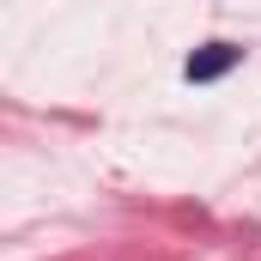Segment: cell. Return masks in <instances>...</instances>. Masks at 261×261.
I'll list each match as a JSON object with an SVG mask.
<instances>
[{"label":"cell","instance_id":"cell-1","mask_svg":"<svg viewBox=\"0 0 261 261\" xmlns=\"http://www.w3.org/2000/svg\"><path fill=\"white\" fill-rule=\"evenodd\" d=\"M237 61H243V49H237V43H206V49H195V55L182 61V73H189L195 85H206V79H225Z\"/></svg>","mask_w":261,"mask_h":261}]
</instances>
